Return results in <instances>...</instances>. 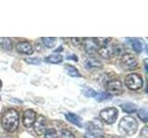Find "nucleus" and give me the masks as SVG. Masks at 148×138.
<instances>
[{"mask_svg":"<svg viewBox=\"0 0 148 138\" xmlns=\"http://www.w3.org/2000/svg\"><path fill=\"white\" fill-rule=\"evenodd\" d=\"M20 124V115L15 109H9L5 112L1 119V125L8 133L15 132Z\"/></svg>","mask_w":148,"mask_h":138,"instance_id":"nucleus-1","label":"nucleus"},{"mask_svg":"<svg viewBox=\"0 0 148 138\" xmlns=\"http://www.w3.org/2000/svg\"><path fill=\"white\" fill-rule=\"evenodd\" d=\"M119 131L124 136L133 135L138 130V122L132 116H124L119 122Z\"/></svg>","mask_w":148,"mask_h":138,"instance_id":"nucleus-2","label":"nucleus"},{"mask_svg":"<svg viewBox=\"0 0 148 138\" xmlns=\"http://www.w3.org/2000/svg\"><path fill=\"white\" fill-rule=\"evenodd\" d=\"M125 84L129 89L131 90H139L143 87V81L142 76L136 73L130 74L125 78Z\"/></svg>","mask_w":148,"mask_h":138,"instance_id":"nucleus-3","label":"nucleus"},{"mask_svg":"<svg viewBox=\"0 0 148 138\" xmlns=\"http://www.w3.org/2000/svg\"><path fill=\"white\" fill-rule=\"evenodd\" d=\"M99 116L102 121L106 122V124H113L118 119L119 110L114 107L104 109L100 112Z\"/></svg>","mask_w":148,"mask_h":138,"instance_id":"nucleus-4","label":"nucleus"},{"mask_svg":"<svg viewBox=\"0 0 148 138\" xmlns=\"http://www.w3.org/2000/svg\"><path fill=\"white\" fill-rule=\"evenodd\" d=\"M122 52V49L120 46L117 44H111L109 43L108 46L103 48H100L98 50V53L100 55L105 59H109L110 57L115 56V55H119Z\"/></svg>","mask_w":148,"mask_h":138,"instance_id":"nucleus-5","label":"nucleus"},{"mask_svg":"<svg viewBox=\"0 0 148 138\" xmlns=\"http://www.w3.org/2000/svg\"><path fill=\"white\" fill-rule=\"evenodd\" d=\"M106 92L111 96L113 95H120L123 92V86L122 83L119 80L114 79L109 81L106 84Z\"/></svg>","mask_w":148,"mask_h":138,"instance_id":"nucleus-6","label":"nucleus"},{"mask_svg":"<svg viewBox=\"0 0 148 138\" xmlns=\"http://www.w3.org/2000/svg\"><path fill=\"white\" fill-rule=\"evenodd\" d=\"M120 63H121L124 68L129 69V70H132V69L135 68L138 66L137 59L131 53L122 54L121 59H120Z\"/></svg>","mask_w":148,"mask_h":138,"instance_id":"nucleus-7","label":"nucleus"},{"mask_svg":"<svg viewBox=\"0 0 148 138\" xmlns=\"http://www.w3.org/2000/svg\"><path fill=\"white\" fill-rule=\"evenodd\" d=\"M36 117H37V115H36V112H34V110H32L31 109L26 110L24 112V113H23V116H22L23 125L27 128H30L32 126H34Z\"/></svg>","mask_w":148,"mask_h":138,"instance_id":"nucleus-8","label":"nucleus"},{"mask_svg":"<svg viewBox=\"0 0 148 138\" xmlns=\"http://www.w3.org/2000/svg\"><path fill=\"white\" fill-rule=\"evenodd\" d=\"M34 127L37 135H44L45 132L46 131V122H45V117L42 116V115H39L38 117H36Z\"/></svg>","mask_w":148,"mask_h":138,"instance_id":"nucleus-9","label":"nucleus"},{"mask_svg":"<svg viewBox=\"0 0 148 138\" xmlns=\"http://www.w3.org/2000/svg\"><path fill=\"white\" fill-rule=\"evenodd\" d=\"M16 50L20 53L27 55H31L34 53V48H32V44L28 43V41H20V43H18L16 45Z\"/></svg>","mask_w":148,"mask_h":138,"instance_id":"nucleus-10","label":"nucleus"},{"mask_svg":"<svg viewBox=\"0 0 148 138\" xmlns=\"http://www.w3.org/2000/svg\"><path fill=\"white\" fill-rule=\"evenodd\" d=\"M84 41H82L83 46H84V49L87 52V53L92 54L96 52H98V46L96 45V43H95L94 38H85L83 39Z\"/></svg>","mask_w":148,"mask_h":138,"instance_id":"nucleus-11","label":"nucleus"},{"mask_svg":"<svg viewBox=\"0 0 148 138\" xmlns=\"http://www.w3.org/2000/svg\"><path fill=\"white\" fill-rule=\"evenodd\" d=\"M65 117H66V119L69 122H71L74 125L78 127H82V120L79 115L72 112H68L65 114Z\"/></svg>","mask_w":148,"mask_h":138,"instance_id":"nucleus-12","label":"nucleus"},{"mask_svg":"<svg viewBox=\"0 0 148 138\" xmlns=\"http://www.w3.org/2000/svg\"><path fill=\"white\" fill-rule=\"evenodd\" d=\"M99 67H102V63L96 58H89L85 62V68L88 69V70Z\"/></svg>","mask_w":148,"mask_h":138,"instance_id":"nucleus-13","label":"nucleus"},{"mask_svg":"<svg viewBox=\"0 0 148 138\" xmlns=\"http://www.w3.org/2000/svg\"><path fill=\"white\" fill-rule=\"evenodd\" d=\"M85 128L88 133H97V135H103V130L99 127L97 126L96 124H95L94 122H89L85 124Z\"/></svg>","mask_w":148,"mask_h":138,"instance_id":"nucleus-14","label":"nucleus"},{"mask_svg":"<svg viewBox=\"0 0 148 138\" xmlns=\"http://www.w3.org/2000/svg\"><path fill=\"white\" fill-rule=\"evenodd\" d=\"M63 61V56L61 54H50L45 58V62L48 64H60Z\"/></svg>","mask_w":148,"mask_h":138,"instance_id":"nucleus-15","label":"nucleus"},{"mask_svg":"<svg viewBox=\"0 0 148 138\" xmlns=\"http://www.w3.org/2000/svg\"><path fill=\"white\" fill-rule=\"evenodd\" d=\"M64 68H65V71H66V73L68 74L69 76H71V77H81L82 76L80 72H79L77 70V68L74 67L73 66H71V64H67V66H65Z\"/></svg>","mask_w":148,"mask_h":138,"instance_id":"nucleus-16","label":"nucleus"},{"mask_svg":"<svg viewBox=\"0 0 148 138\" xmlns=\"http://www.w3.org/2000/svg\"><path fill=\"white\" fill-rule=\"evenodd\" d=\"M120 107H121V109H122V110L124 112L129 113V114L135 112L137 110V106L135 104H133V103H131V102L123 103V104L120 105Z\"/></svg>","mask_w":148,"mask_h":138,"instance_id":"nucleus-17","label":"nucleus"},{"mask_svg":"<svg viewBox=\"0 0 148 138\" xmlns=\"http://www.w3.org/2000/svg\"><path fill=\"white\" fill-rule=\"evenodd\" d=\"M0 47H2L5 50H12L13 48V44L12 41L9 38H4V37H1L0 38Z\"/></svg>","mask_w":148,"mask_h":138,"instance_id":"nucleus-18","label":"nucleus"},{"mask_svg":"<svg viewBox=\"0 0 148 138\" xmlns=\"http://www.w3.org/2000/svg\"><path fill=\"white\" fill-rule=\"evenodd\" d=\"M43 43L47 48H54L57 44V38H52V37H43L42 38Z\"/></svg>","mask_w":148,"mask_h":138,"instance_id":"nucleus-19","label":"nucleus"},{"mask_svg":"<svg viewBox=\"0 0 148 138\" xmlns=\"http://www.w3.org/2000/svg\"><path fill=\"white\" fill-rule=\"evenodd\" d=\"M45 138H58V135L54 128H48L45 132Z\"/></svg>","mask_w":148,"mask_h":138,"instance_id":"nucleus-20","label":"nucleus"},{"mask_svg":"<svg viewBox=\"0 0 148 138\" xmlns=\"http://www.w3.org/2000/svg\"><path fill=\"white\" fill-rule=\"evenodd\" d=\"M132 46L136 53H141L143 51V43L139 40H133L132 41Z\"/></svg>","mask_w":148,"mask_h":138,"instance_id":"nucleus-21","label":"nucleus"},{"mask_svg":"<svg viewBox=\"0 0 148 138\" xmlns=\"http://www.w3.org/2000/svg\"><path fill=\"white\" fill-rule=\"evenodd\" d=\"M138 117L141 119V121L143 122H147V116H148V112L147 110L145 108H142L138 110Z\"/></svg>","mask_w":148,"mask_h":138,"instance_id":"nucleus-22","label":"nucleus"},{"mask_svg":"<svg viewBox=\"0 0 148 138\" xmlns=\"http://www.w3.org/2000/svg\"><path fill=\"white\" fill-rule=\"evenodd\" d=\"M95 99L97 101H103V100H106V99H109L112 98V96L110 94H108V92H101V93H97L96 96L95 97Z\"/></svg>","mask_w":148,"mask_h":138,"instance_id":"nucleus-23","label":"nucleus"},{"mask_svg":"<svg viewBox=\"0 0 148 138\" xmlns=\"http://www.w3.org/2000/svg\"><path fill=\"white\" fill-rule=\"evenodd\" d=\"M82 94L86 96V97H90V98H92V97H95L96 96L97 92L95 90H94L92 89H91V87H86V89H84L82 90Z\"/></svg>","mask_w":148,"mask_h":138,"instance_id":"nucleus-24","label":"nucleus"},{"mask_svg":"<svg viewBox=\"0 0 148 138\" xmlns=\"http://www.w3.org/2000/svg\"><path fill=\"white\" fill-rule=\"evenodd\" d=\"M60 138H75V135L67 129H62L60 131Z\"/></svg>","mask_w":148,"mask_h":138,"instance_id":"nucleus-25","label":"nucleus"},{"mask_svg":"<svg viewBox=\"0 0 148 138\" xmlns=\"http://www.w3.org/2000/svg\"><path fill=\"white\" fill-rule=\"evenodd\" d=\"M25 62H27L28 64H41V60L39 58H26L25 59Z\"/></svg>","mask_w":148,"mask_h":138,"instance_id":"nucleus-26","label":"nucleus"},{"mask_svg":"<svg viewBox=\"0 0 148 138\" xmlns=\"http://www.w3.org/2000/svg\"><path fill=\"white\" fill-rule=\"evenodd\" d=\"M84 138H104L103 135H97V133H86Z\"/></svg>","mask_w":148,"mask_h":138,"instance_id":"nucleus-27","label":"nucleus"},{"mask_svg":"<svg viewBox=\"0 0 148 138\" xmlns=\"http://www.w3.org/2000/svg\"><path fill=\"white\" fill-rule=\"evenodd\" d=\"M140 138H148V129H147L146 126L143 127V130L141 131Z\"/></svg>","mask_w":148,"mask_h":138,"instance_id":"nucleus-28","label":"nucleus"},{"mask_svg":"<svg viewBox=\"0 0 148 138\" xmlns=\"http://www.w3.org/2000/svg\"><path fill=\"white\" fill-rule=\"evenodd\" d=\"M71 40L72 41L73 44L78 45V44H82V40L83 39H81V38H71Z\"/></svg>","mask_w":148,"mask_h":138,"instance_id":"nucleus-29","label":"nucleus"},{"mask_svg":"<svg viewBox=\"0 0 148 138\" xmlns=\"http://www.w3.org/2000/svg\"><path fill=\"white\" fill-rule=\"evenodd\" d=\"M72 56H68L67 57V59H72V60H75V61H78V58H77V56L75 54H71Z\"/></svg>","mask_w":148,"mask_h":138,"instance_id":"nucleus-30","label":"nucleus"},{"mask_svg":"<svg viewBox=\"0 0 148 138\" xmlns=\"http://www.w3.org/2000/svg\"><path fill=\"white\" fill-rule=\"evenodd\" d=\"M112 138H125V137H122V136H114Z\"/></svg>","mask_w":148,"mask_h":138,"instance_id":"nucleus-31","label":"nucleus"},{"mask_svg":"<svg viewBox=\"0 0 148 138\" xmlns=\"http://www.w3.org/2000/svg\"><path fill=\"white\" fill-rule=\"evenodd\" d=\"M2 89V81L0 80V89Z\"/></svg>","mask_w":148,"mask_h":138,"instance_id":"nucleus-32","label":"nucleus"},{"mask_svg":"<svg viewBox=\"0 0 148 138\" xmlns=\"http://www.w3.org/2000/svg\"><path fill=\"white\" fill-rule=\"evenodd\" d=\"M0 99H1V97H0Z\"/></svg>","mask_w":148,"mask_h":138,"instance_id":"nucleus-33","label":"nucleus"}]
</instances>
